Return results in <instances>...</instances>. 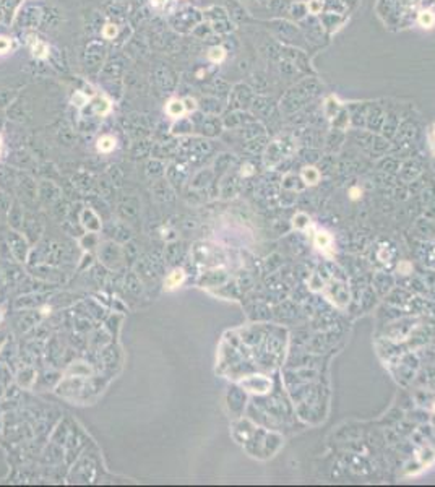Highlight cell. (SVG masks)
I'll list each match as a JSON object with an SVG mask.
<instances>
[{
	"instance_id": "obj_1",
	"label": "cell",
	"mask_w": 435,
	"mask_h": 487,
	"mask_svg": "<svg viewBox=\"0 0 435 487\" xmlns=\"http://www.w3.org/2000/svg\"><path fill=\"white\" fill-rule=\"evenodd\" d=\"M98 257L101 265H104L107 270H119L124 263V253H122V245L117 244L115 241H106L99 245Z\"/></svg>"
},
{
	"instance_id": "obj_2",
	"label": "cell",
	"mask_w": 435,
	"mask_h": 487,
	"mask_svg": "<svg viewBox=\"0 0 435 487\" xmlns=\"http://www.w3.org/2000/svg\"><path fill=\"white\" fill-rule=\"evenodd\" d=\"M7 247L8 252L12 253V257L18 262V263H26L31 247H30V241L26 239L21 231H10L7 236Z\"/></svg>"
},
{
	"instance_id": "obj_3",
	"label": "cell",
	"mask_w": 435,
	"mask_h": 487,
	"mask_svg": "<svg viewBox=\"0 0 435 487\" xmlns=\"http://www.w3.org/2000/svg\"><path fill=\"white\" fill-rule=\"evenodd\" d=\"M141 213V203L140 198H136L135 195H124L117 202V215L121 221L130 224L136 223Z\"/></svg>"
},
{
	"instance_id": "obj_4",
	"label": "cell",
	"mask_w": 435,
	"mask_h": 487,
	"mask_svg": "<svg viewBox=\"0 0 435 487\" xmlns=\"http://www.w3.org/2000/svg\"><path fill=\"white\" fill-rule=\"evenodd\" d=\"M62 187H59L52 179H44L38 184V200L46 207H52L55 202L62 198Z\"/></svg>"
},
{
	"instance_id": "obj_5",
	"label": "cell",
	"mask_w": 435,
	"mask_h": 487,
	"mask_svg": "<svg viewBox=\"0 0 435 487\" xmlns=\"http://www.w3.org/2000/svg\"><path fill=\"white\" fill-rule=\"evenodd\" d=\"M16 192L26 203H34L38 200V184L34 179L24 173H20L18 184H16Z\"/></svg>"
},
{
	"instance_id": "obj_6",
	"label": "cell",
	"mask_w": 435,
	"mask_h": 487,
	"mask_svg": "<svg viewBox=\"0 0 435 487\" xmlns=\"http://www.w3.org/2000/svg\"><path fill=\"white\" fill-rule=\"evenodd\" d=\"M41 320H42V313L38 309H26L18 315L15 325L20 333H28L33 328L39 327Z\"/></svg>"
},
{
	"instance_id": "obj_7",
	"label": "cell",
	"mask_w": 435,
	"mask_h": 487,
	"mask_svg": "<svg viewBox=\"0 0 435 487\" xmlns=\"http://www.w3.org/2000/svg\"><path fill=\"white\" fill-rule=\"evenodd\" d=\"M21 233L26 236V239L30 241V244H36L41 241L42 234H44V223L34 215H30L24 218V224Z\"/></svg>"
},
{
	"instance_id": "obj_8",
	"label": "cell",
	"mask_w": 435,
	"mask_h": 487,
	"mask_svg": "<svg viewBox=\"0 0 435 487\" xmlns=\"http://www.w3.org/2000/svg\"><path fill=\"white\" fill-rule=\"evenodd\" d=\"M133 270L136 271V275L143 279L144 284H151V283L155 284V283H158V279L161 278L158 275V271L155 270V267H153L150 257H140L138 262L133 265Z\"/></svg>"
},
{
	"instance_id": "obj_9",
	"label": "cell",
	"mask_w": 435,
	"mask_h": 487,
	"mask_svg": "<svg viewBox=\"0 0 435 487\" xmlns=\"http://www.w3.org/2000/svg\"><path fill=\"white\" fill-rule=\"evenodd\" d=\"M151 193L153 196L161 202V203H169V202H174L176 195H174V187L167 182V179L161 177L158 181L153 182L151 185Z\"/></svg>"
},
{
	"instance_id": "obj_10",
	"label": "cell",
	"mask_w": 435,
	"mask_h": 487,
	"mask_svg": "<svg viewBox=\"0 0 435 487\" xmlns=\"http://www.w3.org/2000/svg\"><path fill=\"white\" fill-rule=\"evenodd\" d=\"M80 223L84 231H93V233H99L102 229V221L98 213L91 207H84L80 211Z\"/></svg>"
},
{
	"instance_id": "obj_11",
	"label": "cell",
	"mask_w": 435,
	"mask_h": 487,
	"mask_svg": "<svg viewBox=\"0 0 435 487\" xmlns=\"http://www.w3.org/2000/svg\"><path fill=\"white\" fill-rule=\"evenodd\" d=\"M107 233L112 237V241H115L117 244H125L133 239V233H132V227L124 223V221H117V223H110L109 224V231Z\"/></svg>"
},
{
	"instance_id": "obj_12",
	"label": "cell",
	"mask_w": 435,
	"mask_h": 487,
	"mask_svg": "<svg viewBox=\"0 0 435 487\" xmlns=\"http://www.w3.org/2000/svg\"><path fill=\"white\" fill-rule=\"evenodd\" d=\"M24 210H23V205L20 200H13L12 202V207L7 213V221H8V226H10L13 231H21L23 229V224H24Z\"/></svg>"
},
{
	"instance_id": "obj_13",
	"label": "cell",
	"mask_w": 435,
	"mask_h": 487,
	"mask_svg": "<svg viewBox=\"0 0 435 487\" xmlns=\"http://www.w3.org/2000/svg\"><path fill=\"white\" fill-rule=\"evenodd\" d=\"M64 259V247L59 242H49L46 247H42V262L47 265H57Z\"/></svg>"
},
{
	"instance_id": "obj_14",
	"label": "cell",
	"mask_w": 435,
	"mask_h": 487,
	"mask_svg": "<svg viewBox=\"0 0 435 487\" xmlns=\"http://www.w3.org/2000/svg\"><path fill=\"white\" fill-rule=\"evenodd\" d=\"M124 288H125V291L129 293V294H132L133 297H140V296H143V293H144V283H143V279L136 275V271L135 270H132V271H129L125 275V278H124Z\"/></svg>"
},
{
	"instance_id": "obj_15",
	"label": "cell",
	"mask_w": 435,
	"mask_h": 487,
	"mask_svg": "<svg viewBox=\"0 0 435 487\" xmlns=\"http://www.w3.org/2000/svg\"><path fill=\"white\" fill-rule=\"evenodd\" d=\"M72 185L76 187V189L83 193H93L96 187V181L95 177L88 173H78L72 177Z\"/></svg>"
},
{
	"instance_id": "obj_16",
	"label": "cell",
	"mask_w": 435,
	"mask_h": 487,
	"mask_svg": "<svg viewBox=\"0 0 435 487\" xmlns=\"http://www.w3.org/2000/svg\"><path fill=\"white\" fill-rule=\"evenodd\" d=\"M101 361L106 369L114 370V367H117L119 362H121V353H119V349L115 346L107 345L106 348L101 349Z\"/></svg>"
},
{
	"instance_id": "obj_17",
	"label": "cell",
	"mask_w": 435,
	"mask_h": 487,
	"mask_svg": "<svg viewBox=\"0 0 435 487\" xmlns=\"http://www.w3.org/2000/svg\"><path fill=\"white\" fill-rule=\"evenodd\" d=\"M42 297H44V294H41V293H28V294L16 299L15 307L16 309H23V310L36 309V307H39L42 302H44V299Z\"/></svg>"
},
{
	"instance_id": "obj_18",
	"label": "cell",
	"mask_w": 435,
	"mask_h": 487,
	"mask_svg": "<svg viewBox=\"0 0 435 487\" xmlns=\"http://www.w3.org/2000/svg\"><path fill=\"white\" fill-rule=\"evenodd\" d=\"M18 176L20 173H16L13 167L0 166V189H16Z\"/></svg>"
},
{
	"instance_id": "obj_19",
	"label": "cell",
	"mask_w": 435,
	"mask_h": 487,
	"mask_svg": "<svg viewBox=\"0 0 435 487\" xmlns=\"http://www.w3.org/2000/svg\"><path fill=\"white\" fill-rule=\"evenodd\" d=\"M144 174L151 181H158V179L166 176V164L158 158H151L147 164H144Z\"/></svg>"
},
{
	"instance_id": "obj_20",
	"label": "cell",
	"mask_w": 435,
	"mask_h": 487,
	"mask_svg": "<svg viewBox=\"0 0 435 487\" xmlns=\"http://www.w3.org/2000/svg\"><path fill=\"white\" fill-rule=\"evenodd\" d=\"M36 377H38V374L33 367H30V365L21 367V369L16 372V383H18L20 388L30 390L34 383H36Z\"/></svg>"
},
{
	"instance_id": "obj_21",
	"label": "cell",
	"mask_w": 435,
	"mask_h": 487,
	"mask_svg": "<svg viewBox=\"0 0 435 487\" xmlns=\"http://www.w3.org/2000/svg\"><path fill=\"white\" fill-rule=\"evenodd\" d=\"M65 375L68 377H80V379H90L93 375V367L88 362H72L65 370Z\"/></svg>"
},
{
	"instance_id": "obj_22",
	"label": "cell",
	"mask_w": 435,
	"mask_h": 487,
	"mask_svg": "<svg viewBox=\"0 0 435 487\" xmlns=\"http://www.w3.org/2000/svg\"><path fill=\"white\" fill-rule=\"evenodd\" d=\"M122 253H124V263H129L130 267H133V265L138 262V259L141 257L140 255V247L136 245V242L133 241H129V242H125V244H122Z\"/></svg>"
},
{
	"instance_id": "obj_23",
	"label": "cell",
	"mask_w": 435,
	"mask_h": 487,
	"mask_svg": "<svg viewBox=\"0 0 435 487\" xmlns=\"http://www.w3.org/2000/svg\"><path fill=\"white\" fill-rule=\"evenodd\" d=\"M166 177H167V182L172 185V187H182L184 181H185V169L179 164H172L166 169Z\"/></svg>"
},
{
	"instance_id": "obj_24",
	"label": "cell",
	"mask_w": 435,
	"mask_h": 487,
	"mask_svg": "<svg viewBox=\"0 0 435 487\" xmlns=\"http://www.w3.org/2000/svg\"><path fill=\"white\" fill-rule=\"evenodd\" d=\"M70 211H72V205L68 203L65 198H61L59 202H55L52 207H50V213H52V216H54L57 221H61V223L68 218Z\"/></svg>"
},
{
	"instance_id": "obj_25",
	"label": "cell",
	"mask_w": 435,
	"mask_h": 487,
	"mask_svg": "<svg viewBox=\"0 0 435 487\" xmlns=\"http://www.w3.org/2000/svg\"><path fill=\"white\" fill-rule=\"evenodd\" d=\"M96 185H98V193L96 195H99L101 198L106 200V202L112 200L115 187L112 185V182H110L109 179H99V181L96 182Z\"/></svg>"
},
{
	"instance_id": "obj_26",
	"label": "cell",
	"mask_w": 435,
	"mask_h": 487,
	"mask_svg": "<svg viewBox=\"0 0 435 487\" xmlns=\"http://www.w3.org/2000/svg\"><path fill=\"white\" fill-rule=\"evenodd\" d=\"M80 247L83 250H91L95 247H99V234L93 233V231H86L81 237H80Z\"/></svg>"
},
{
	"instance_id": "obj_27",
	"label": "cell",
	"mask_w": 435,
	"mask_h": 487,
	"mask_svg": "<svg viewBox=\"0 0 435 487\" xmlns=\"http://www.w3.org/2000/svg\"><path fill=\"white\" fill-rule=\"evenodd\" d=\"M179 255H181V244H179V242H169L164 247L166 265H174L179 260Z\"/></svg>"
},
{
	"instance_id": "obj_28",
	"label": "cell",
	"mask_w": 435,
	"mask_h": 487,
	"mask_svg": "<svg viewBox=\"0 0 435 487\" xmlns=\"http://www.w3.org/2000/svg\"><path fill=\"white\" fill-rule=\"evenodd\" d=\"M166 112L169 117H174V119H181L187 110H185V104L184 101L181 99H172L169 101V104L166 106Z\"/></svg>"
},
{
	"instance_id": "obj_29",
	"label": "cell",
	"mask_w": 435,
	"mask_h": 487,
	"mask_svg": "<svg viewBox=\"0 0 435 487\" xmlns=\"http://www.w3.org/2000/svg\"><path fill=\"white\" fill-rule=\"evenodd\" d=\"M148 257H150V260H151V263H153V267H155V270L158 271V275H159V276H164V275H166L164 252L156 250V252H153L151 255H148Z\"/></svg>"
},
{
	"instance_id": "obj_30",
	"label": "cell",
	"mask_w": 435,
	"mask_h": 487,
	"mask_svg": "<svg viewBox=\"0 0 435 487\" xmlns=\"http://www.w3.org/2000/svg\"><path fill=\"white\" fill-rule=\"evenodd\" d=\"M151 143L148 140H138L136 143H133L132 147V156L135 158H143L147 156L148 153H151Z\"/></svg>"
},
{
	"instance_id": "obj_31",
	"label": "cell",
	"mask_w": 435,
	"mask_h": 487,
	"mask_svg": "<svg viewBox=\"0 0 435 487\" xmlns=\"http://www.w3.org/2000/svg\"><path fill=\"white\" fill-rule=\"evenodd\" d=\"M184 271L182 270H174L172 273H169V275L166 276V279H164V286L167 288V289H172V288H177L179 284H182V281H184Z\"/></svg>"
},
{
	"instance_id": "obj_32",
	"label": "cell",
	"mask_w": 435,
	"mask_h": 487,
	"mask_svg": "<svg viewBox=\"0 0 435 487\" xmlns=\"http://www.w3.org/2000/svg\"><path fill=\"white\" fill-rule=\"evenodd\" d=\"M107 179L112 182L114 187H122L124 185V173L119 166H110L107 170Z\"/></svg>"
},
{
	"instance_id": "obj_33",
	"label": "cell",
	"mask_w": 435,
	"mask_h": 487,
	"mask_svg": "<svg viewBox=\"0 0 435 487\" xmlns=\"http://www.w3.org/2000/svg\"><path fill=\"white\" fill-rule=\"evenodd\" d=\"M4 276H5V279H7L10 284H16L18 281H21L23 271H21L18 267H15V265H10V267H7V270H5V273H4Z\"/></svg>"
},
{
	"instance_id": "obj_34",
	"label": "cell",
	"mask_w": 435,
	"mask_h": 487,
	"mask_svg": "<svg viewBox=\"0 0 435 487\" xmlns=\"http://www.w3.org/2000/svg\"><path fill=\"white\" fill-rule=\"evenodd\" d=\"M115 148V138L110 135H104L98 140V151L99 153H110Z\"/></svg>"
},
{
	"instance_id": "obj_35",
	"label": "cell",
	"mask_w": 435,
	"mask_h": 487,
	"mask_svg": "<svg viewBox=\"0 0 435 487\" xmlns=\"http://www.w3.org/2000/svg\"><path fill=\"white\" fill-rule=\"evenodd\" d=\"M86 305H88V312L93 319L101 320V319L106 317V309L101 304H98L96 301H86Z\"/></svg>"
},
{
	"instance_id": "obj_36",
	"label": "cell",
	"mask_w": 435,
	"mask_h": 487,
	"mask_svg": "<svg viewBox=\"0 0 435 487\" xmlns=\"http://www.w3.org/2000/svg\"><path fill=\"white\" fill-rule=\"evenodd\" d=\"M91 278L95 279V283L98 284V286H102L104 284V281H106V278H107V268L104 267V265H96L95 268H93V271H91Z\"/></svg>"
},
{
	"instance_id": "obj_37",
	"label": "cell",
	"mask_w": 435,
	"mask_h": 487,
	"mask_svg": "<svg viewBox=\"0 0 435 487\" xmlns=\"http://www.w3.org/2000/svg\"><path fill=\"white\" fill-rule=\"evenodd\" d=\"M91 106H93V109H95V112H96L98 116H106L109 110H110L109 101L104 99V98H96L95 101H93Z\"/></svg>"
},
{
	"instance_id": "obj_38",
	"label": "cell",
	"mask_w": 435,
	"mask_h": 487,
	"mask_svg": "<svg viewBox=\"0 0 435 487\" xmlns=\"http://www.w3.org/2000/svg\"><path fill=\"white\" fill-rule=\"evenodd\" d=\"M121 322H122L121 315H117V313L109 315L107 320H106V330L110 333V335H115V333L119 331V328H121V325H119Z\"/></svg>"
},
{
	"instance_id": "obj_39",
	"label": "cell",
	"mask_w": 435,
	"mask_h": 487,
	"mask_svg": "<svg viewBox=\"0 0 435 487\" xmlns=\"http://www.w3.org/2000/svg\"><path fill=\"white\" fill-rule=\"evenodd\" d=\"M95 343L96 348H106L107 345H110V333L104 328V330H98L95 333Z\"/></svg>"
},
{
	"instance_id": "obj_40",
	"label": "cell",
	"mask_w": 435,
	"mask_h": 487,
	"mask_svg": "<svg viewBox=\"0 0 435 487\" xmlns=\"http://www.w3.org/2000/svg\"><path fill=\"white\" fill-rule=\"evenodd\" d=\"M42 380H44L46 385H49L50 388L59 385L62 380V374L61 372H55V370H47L44 375H42Z\"/></svg>"
},
{
	"instance_id": "obj_41",
	"label": "cell",
	"mask_w": 435,
	"mask_h": 487,
	"mask_svg": "<svg viewBox=\"0 0 435 487\" xmlns=\"http://www.w3.org/2000/svg\"><path fill=\"white\" fill-rule=\"evenodd\" d=\"M31 50H33V55H34V57H38V59L46 57V55H47V52H49L47 46H46L42 41H39V39H36V41H34L33 44H31Z\"/></svg>"
},
{
	"instance_id": "obj_42",
	"label": "cell",
	"mask_w": 435,
	"mask_h": 487,
	"mask_svg": "<svg viewBox=\"0 0 435 487\" xmlns=\"http://www.w3.org/2000/svg\"><path fill=\"white\" fill-rule=\"evenodd\" d=\"M12 202L13 200L10 198V195L4 190H0V216H7L8 210L12 207Z\"/></svg>"
},
{
	"instance_id": "obj_43",
	"label": "cell",
	"mask_w": 435,
	"mask_h": 487,
	"mask_svg": "<svg viewBox=\"0 0 435 487\" xmlns=\"http://www.w3.org/2000/svg\"><path fill=\"white\" fill-rule=\"evenodd\" d=\"M417 20H419L421 26H424V28H432L433 23H435V16H433L432 12L425 10V12H421V13H419V18H417Z\"/></svg>"
},
{
	"instance_id": "obj_44",
	"label": "cell",
	"mask_w": 435,
	"mask_h": 487,
	"mask_svg": "<svg viewBox=\"0 0 435 487\" xmlns=\"http://www.w3.org/2000/svg\"><path fill=\"white\" fill-rule=\"evenodd\" d=\"M0 382L7 387L12 382V372L7 367V364H0Z\"/></svg>"
},
{
	"instance_id": "obj_45",
	"label": "cell",
	"mask_w": 435,
	"mask_h": 487,
	"mask_svg": "<svg viewBox=\"0 0 435 487\" xmlns=\"http://www.w3.org/2000/svg\"><path fill=\"white\" fill-rule=\"evenodd\" d=\"M224 55H226V52H224L223 47H213L208 52V57L211 59L213 62H221L224 59Z\"/></svg>"
},
{
	"instance_id": "obj_46",
	"label": "cell",
	"mask_w": 435,
	"mask_h": 487,
	"mask_svg": "<svg viewBox=\"0 0 435 487\" xmlns=\"http://www.w3.org/2000/svg\"><path fill=\"white\" fill-rule=\"evenodd\" d=\"M302 176H304V179L309 184H315L318 181V173H317V169H313V167H307V169H304V173H302Z\"/></svg>"
},
{
	"instance_id": "obj_47",
	"label": "cell",
	"mask_w": 435,
	"mask_h": 487,
	"mask_svg": "<svg viewBox=\"0 0 435 487\" xmlns=\"http://www.w3.org/2000/svg\"><path fill=\"white\" fill-rule=\"evenodd\" d=\"M75 330H76V331H80V333H86V331H90V330H91V322L88 320V317H83V319H80L78 322H76Z\"/></svg>"
},
{
	"instance_id": "obj_48",
	"label": "cell",
	"mask_w": 435,
	"mask_h": 487,
	"mask_svg": "<svg viewBox=\"0 0 435 487\" xmlns=\"http://www.w3.org/2000/svg\"><path fill=\"white\" fill-rule=\"evenodd\" d=\"M102 34H104L106 39H114V38L117 36V26H115L114 23L106 24L104 30H102Z\"/></svg>"
},
{
	"instance_id": "obj_49",
	"label": "cell",
	"mask_w": 435,
	"mask_h": 487,
	"mask_svg": "<svg viewBox=\"0 0 435 487\" xmlns=\"http://www.w3.org/2000/svg\"><path fill=\"white\" fill-rule=\"evenodd\" d=\"M307 10H309L310 13H320L322 12V2L320 0H310L309 4H307Z\"/></svg>"
},
{
	"instance_id": "obj_50",
	"label": "cell",
	"mask_w": 435,
	"mask_h": 487,
	"mask_svg": "<svg viewBox=\"0 0 435 487\" xmlns=\"http://www.w3.org/2000/svg\"><path fill=\"white\" fill-rule=\"evenodd\" d=\"M72 101L75 102V106L83 107L84 104H86V96H84L83 93H75V96H73V99H72Z\"/></svg>"
},
{
	"instance_id": "obj_51",
	"label": "cell",
	"mask_w": 435,
	"mask_h": 487,
	"mask_svg": "<svg viewBox=\"0 0 435 487\" xmlns=\"http://www.w3.org/2000/svg\"><path fill=\"white\" fill-rule=\"evenodd\" d=\"M81 260H83V265L80 267V270H86V268H90L91 265H93V257H91L90 253H88V255H84V257H83Z\"/></svg>"
},
{
	"instance_id": "obj_52",
	"label": "cell",
	"mask_w": 435,
	"mask_h": 487,
	"mask_svg": "<svg viewBox=\"0 0 435 487\" xmlns=\"http://www.w3.org/2000/svg\"><path fill=\"white\" fill-rule=\"evenodd\" d=\"M10 49V41L7 38H0V54L5 52V50Z\"/></svg>"
},
{
	"instance_id": "obj_53",
	"label": "cell",
	"mask_w": 435,
	"mask_h": 487,
	"mask_svg": "<svg viewBox=\"0 0 435 487\" xmlns=\"http://www.w3.org/2000/svg\"><path fill=\"white\" fill-rule=\"evenodd\" d=\"M184 104H185V110H193L195 107V101L193 99H190V98H187V99H184Z\"/></svg>"
},
{
	"instance_id": "obj_54",
	"label": "cell",
	"mask_w": 435,
	"mask_h": 487,
	"mask_svg": "<svg viewBox=\"0 0 435 487\" xmlns=\"http://www.w3.org/2000/svg\"><path fill=\"white\" fill-rule=\"evenodd\" d=\"M349 193H351V198H354V200H356V198H359V196H361V190H359V189H356V187H354V189H351V192H349Z\"/></svg>"
},
{
	"instance_id": "obj_55",
	"label": "cell",
	"mask_w": 435,
	"mask_h": 487,
	"mask_svg": "<svg viewBox=\"0 0 435 487\" xmlns=\"http://www.w3.org/2000/svg\"><path fill=\"white\" fill-rule=\"evenodd\" d=\"M5 343H7V338H5L4 333H0V349L4 348V345H5Z\"/></svg>"
},
{
	"instance_id": "obj_56",
	"label": "cell",
	"mask_w": 435,
	"mask_h": 487,
	"mask_svg": "<svg viewBox=\"0 0 435 487\" xmlns=\"http://www.w3.org/2000/svg\"><path fill=\"white\" fill-rule=\"evenodd\" d=\"M164 2H166V0H151V4L155 5V7H161Z\"/></svg>"
},
{
	"instance_id": "obj_57",
	"label": "cell",
	"mask_w": 435,
	"mask_h": 487,
	"mask_svg": "<svg viewBox=\"0 0 435 487\" xmlns=\"http://www.w3.org/2000/svg\"><path fill=\"white\" fill-rule=\"evenodd\" d=\"M4 395H5V385H4L2 382H0V398H2Z\"/></svg>"
},
{
	"instance_id": "obj_58",
	"label": "cell",
	"mask_w": 435,
	"mask_h": 487,
	"mask_svg": "<svg viewBox=\"0 0 435 487\" xmlns=\"http://www.w3.org/2000/svg\"><path fill=\"white\" fill-rule=\"evenodd\" d=\"M433 148H435V129H433Z\"/></svg>"
},
{
	"instance_id": "obj_59",
	"label": "cell",
	"mask_w": 435,
	"mask_h": 487,
	"mask_svg": "<svg viewBox=\"0 0 435 487\" xmlns=\"http://www.w3.org/2000/svg\"><path fill=\"white\" fill-rule=\"evenodd\" d=\"M0 322H2V310H0Z\"/></svg>"
},
{
	"instance_id": "obj_60",
	"label": "cell",
	"mask_w": 435,
	"mask_h": 487,
	"mask_svg": "<svg viewBox=\"0 0 435 487\" xmlns=\"http://www.w3.org/2000/svg\"><path fill=\"white\" fill-rule=\"evenodd\" d=\"M0 148H2V140H0Z\"/></svg>"
}]
</instances>
